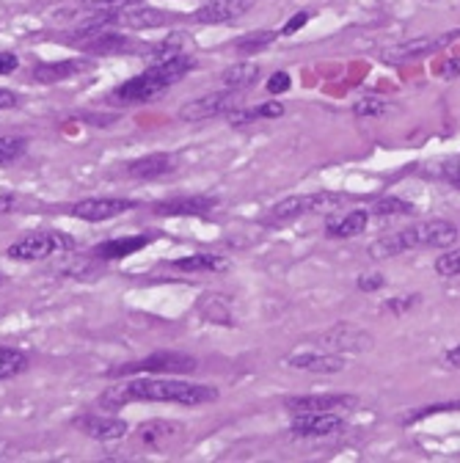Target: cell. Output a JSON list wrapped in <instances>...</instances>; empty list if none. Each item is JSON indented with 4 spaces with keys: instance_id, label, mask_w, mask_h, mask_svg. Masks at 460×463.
<instances>
[{
    "instance_id": "1",
    "label": "cell",
    "mask_w": 460,
    "mask_h": 463,
    "mask_svg": "<svg viewBox=\"0 0 460 463\" xmlns=\"http://www.w3.org/2000/svg\"><path fill=\"white\" fill-rule=\"evenodd\" d=\"M218 400V389L207 383H187L177 378H133L119 386H108L97 406L105 411H119L130 403H174L196 408Z\"/></svg>"
},
{
    "instance_id": "2",
    "label": "cell",
    "mask_w": 460,
    "mask_h": 463,
    "mask_svg": "<svg viewBox=\"0 0 460 463\" xmlns=\"http://www.w3.org/2000/svg\"><path fill=\"white\" fill-rule=\"evenodd\" d=\"M196 66V61L187 53H177L166 61L149 64L138 77H130L127 83H122L117 92L110 94L113 102L119 105H141V102H152L155 97L166 94L174 83H179L182 77Z\"/></svg>"
},
{
    "instance_id": "3",
    "label": "cell",
    "mask_w": 460,
    "mask_h": 463,
    "mask_svg": "<svg viewBox=\"0 0 460 463\" xmlns=\"http://www.w3.org/2000/svg\"><path fill=\"white\" fill-rule=\"evenodd\" d=\"M460 238V229L449 221L433 218V221H421L416 226L392 232V235H383L369 246V257L372 259H389L397 257L403 251H413V249H447Z\"/></svg>"
},
{
    "instance_id": "4",
    "label": "cell",
    "mask_w": 460,
    "mask_h": 463,
    "mask_svg": "<svg viewBox=\"0 0 460 463\" xmlns=\"http://www.w3.org/2000/svg\"><path fill=\"white\" fill-rule=\"evenodd\" d=\"M74 249V238L66 235V232L58 229H39L30 232V235L20 238L17 243L9 246V259L17 262H39V259H50L58 254H69Z\"/></svg>"
},
{
    "instance_id": "5",
    "label": "cell",
    "mask_w": 460,
    "mask_h": 463,
    "mask_svg": "<svg viewBox=\"0 0 460 463\" xmlns=\"http://www.w3.org/2000/svg\"><path fill=\"white\" fill-rule=\"evenodd\" d=\"M344 202H348V197L344 193H331V190H323V193H306V197H290L279 205L271 207V213H267V221L271 223H287V221H295L300 215H323V213H334L339 210Z\"/></svg>"
},
{
    "instance_id": "6",
    "label": "cell",
    "mask_w": 460,
    "mask_h": 463,
    "mask_svg": "<svg viewBox=\"0 0 460 463\" xmlns=\"http://www.w3.org/2000/svg\"><path fill=\"white\" fill-rule=\"evenodd\" d=\"M240 97L243 92H232V89H221V92H213V94H204V97H196V100H187L185 105H179L177 116L182 122H207V119H215V116H226L229 110H235L240 105Z\"/></svg>"
},
{
    "instance_id": "7",
    "label": "cell",
    "mask_w": 460,
    "mask_h": 463,
    "mask_svg": "<svg viewBox=\"0 0 460 463\" xmlns=\"http://www.w3.org/2000/svg\"><path fill=\"white\" fill-rule=\"evenodd\" d=\"M196 359L194 356H185V354H152L141 362H130V364H122L117 370H110L108 375L110 378H125V375H135V372H152V375H161V372H169V375H187L196 370Z\"/></svg>"
},
{
    "instance_id": "8",
    "label": "cell",
    "mask_w": 460,
    "mask_h": 463,
    "mask_svg": "<svg viewBox=\"0 0 460 463\" xmlns=\"http://www.w3.org/2000/svg\"><path fill=\"white\" fill-rule=\"evenodd\" d=\"M344 431V419L339 411H309V414H295L290 433L298 439H325Z\"/></svg>"
},
{
    "instance_id": "9",
    "label": "cell",
    "mask_w": 460,
    "mask_h": 463,
    "mask_svg": "<svg viewBox=\"0 0 460 463\" xmlns=\"http://www.w3.org/2000/svg\"><path fill=\"white\" fill-rule=\"evenodd\" d=\"M457 33L460 31H452L447 36H419V39H411V42L386 48V50L380 53V61L383 64H405V61H413V58H421V56H430V53L447 48L449 42H455Z\"/></svg>"
},
{
    "instance_id": "10",
    "label": "cell",
    "mask_w": 460,
    "mask_h": 463,
    "mask_svg": "<svg viewBox=\"0 0 460 463\" xmlns=\"http://www.w3.org/2000/svg\"><path fill=\"white\" fill-rule=\"evenodd\" d=\"M317 345L323 347V351H331V354H364L372 347V336L359 328V326H351V323H339L334 326L331 331H325Z\"/></svg>"
},
{
    "instance_id": "11",
    "label": "cell",
    "mask_w": 460,
    "mask_h": 463,
    "mask_svg": "<svg viewBox=\"0 0 460 463\" xmlns=\"http://www.w3.org/2000/svg\"><path fill=\"white\" fill-rule=\"evenodd\" d=\"M74 428L97 441H119L130 433V424L119 416H113L110 411L108 414H81L74 419Z\"/></svg>"
},
{
    "instance_id": "12",
    "label": "cell",
    "mask_w": 460,
    "mask_h": 463,
    "mask_svg": "<svg viewBox=\"0 0 460 463\" xmlns=\"http://www.w3.org/2000/svg\"><path fill=\"white\" fill-rule=\"evenodd\" d=\"M256 0H207V4L190 17L199 25H223V22H235L243 14L254 9Z\"/></svg>"
},
{
    "instance_id": "13",
    "label": "cell",
    "mask_w": 460,
    "mask_h": 463,
    "mask_svg": "<svg viewBox=\"0 0 460 463\" xmlns=\"http://www.w3.org/2000/svg\"><path fill=\"white\" fill-rule=\"evenodd\" d=\"M127 210H135V202L130 199H86L69 207V215L78 221H89V223H100V221H110L117 215H125Z\"/></svg>"
},
{
    "instance_id": "14",
    "label": "cell",
    "mask_w": 460,
    "mask_h": 463,
    "mask_svg": "<svg viewBox=\"0 0 460 463\" xmlns=\"http://www.w3.org/2000/svg\"><path fill=\"white\" fill-rule=\"evenodd\" d=\"M359 406V397L353 395H300L290 397L284 408L290 414H309V411H353Z\"/></svg>"
},
{
    "instance_id": "15",
    "label": "cell",
    "mask_w": 460,
    "mask_h": 463,
    "mask_svg": "<svg viewBox=\"0 0 460 463\" xmlns=\"http://www.w3.org/2000/svg\"><path fill=\"white\" fill-rule=\"evenodd\" d=\"M174 22V14L166 9H152V6H127L117 12V25L130 28V31H149V28H166Z\"/></svg>"
},
{
    "instance_id": "16",
    "label": "cell",
    "mask_w": 460,
    "mask_h": 463,
    "mask_svg": "<svg viewBox=\"0 0 460 463\" xmlns=\"http://www.w3.org/2000/svg\"><path fill=\"white\" fill-rule=\"evenodd\" d=\"M287 364L292 370H300V372H315V375H334V372H342L344 370V359L339 354H331V351H306V354H292L287 359Z\"/></svg>"
},
{
    "instance_id": "17",
    "label": "cell",
    "mask_w": 460,
    "mask_h": 463,
    "mask_svg": "<svg viewBox=\"0 0 460 463\" xmlns=\"http://www.w3.org/2000/svg\"><path fill=\"white\" fill-rule=\"evenodd\" d=\"M89 69H91L89 58H64V61L36 64L30 74H33L36 83H61V81H69V77L89 72Z\"/></svg>"
},
{
    "instance_id": "18",
    "label": "cell",
    "mask_w": 460,
    "mask_h": 463,
    "mask_svg": "<svg viewBox=\"0 0 460 463\" xmlns=\"http://www.w3.org/2000/svg\"><path fill=\"white\" fill-rule=\"evenodd\" d=\"M218 199L215 197H185V199H169L152 207L155 215L163 218H179V215H207L210 210H215Z\"/></svg>"
},
{
    "instance_id": "19",
    "label": "cell",
    "mask_w": 460,
    "mask_h": 463,
    "mask_svg": "<svg viewBox=\"0 0 460 463\" xmlns=\"http://www.w3.org/2000/svg\"><path fill=\"white\" fill-rule=\"evenodd\" d=\"M130 50H135V42L130 36H125V33H113L110 28L108 31H102V33H94V36H89V42H83V53L89 56H125V53H130Z\"/></svg>"
},
{
    "instance_id": "20",
    "label": "cell",
    "mask_w": 460,
    "mask_h": 463,
    "mask_svg": "<svg viewBox=\"0 0 460 463\" xmlns=\"http://www.w3.org/2000/svg\"><path fill=\"white\" fill-rule=\"evenodd\" d=\"M177 169V161L166 152H155V154H146V158H138L133 163H127L125 174L133 179H158L166 177Z\"/></svg>"
},
{
    "instance_id": "21",
    "label": "cell",
    "mask_w": 460,
    "mask_h": 463,
    "mask_svg": "<svg viewBox=\"0 0 460 463\" xmlns=\"http://www.w3.org/2000/svg\"><path fill=\"white\" fill-rule=\"evenodd\" d=\"M284 102L279 100H267L262 105H254V108H235L226 113V119L232 125H251V122H267V119H279V116H284Z\"/></svg>"
},
{
    "instance_id": "22",
    "label": "cell",
    "mask_w": 460,
    "mask_h": 463,
    "mask_svg": "<svg viewBox=\"0 0 460 463\" xmlns=\"http://www.w3.org/2000/svg\"><path fill=\"white\" fill-rule=\"evenodd\" d=\"M369 223V213L364 210H351V213H344L339 218H331L325 223V235L328 238H336V240H348V238H359L361 232L367 229Z\"/></svg>"
},
{
    "instance_id": "23",
    "label": "cell",
    "mask_w": 460,
    "mask_h": 463,
    "mask_svg": "<svg viewBox=\"0 0 460 463\" xmlns=\"http://www.w3.org/2000/svg\"><path fill=\"white\" fill-rule=\"evenodd\" d=\"M152 243V235H135V238H113V240H105L100 243L91 254L97 259H125L141 249H146Z\"/></svg>"
},
{
    "instance_id": "24",
    "label": "cell",
    "mask_w": 460,
    "mask_h": 463,
    "mask_svg": "<svg viewBox=\"0 0 460 463\" xmlns=\"http://www.w3.org/2000/svg\"><path fill=\"white\" fill-rule=\"evenodd\" d=\"M259 66L254 61H238L229 69H223L221 74V83L223 89H232V92H248L259 83Z\"/></svg>"
},
{
    "instance_id": "25",
    "label": "cell",
    "mask_w": 460,
    "mask_h": 463,
    "mask_svg": "<svg viewBox=\"0 0 460 463\" xmlns=\"http://www.w3.org/2000/svg\"><path fill=\"white\" fill-rule=\"evenodd\" d=\"M171 267L182 270V274H221L229 267V259L221 254H190L182 259H174Z\"/></svg>"
},
{
    "instance_id": "26",
    "label": "cell",
    "mask_w": 460,
    "mask_h": 463,
    "mask_svg": "<svg viewBox=\"0 0 460 463\" xmlns=\"http://www.w3.org/2000/svg\"><path fill=\"white\" fill-rule=\"evenodd\" d=\"M196 309H199V315H202L207 323H213V326H229V328L235 326V318H232V312H229V306H226L223 295L207 293V295L199 301Z\"/></svg>"
},
{
    "instance_id": "27",
    "label": "cell",
    "mask_w": 460,
    "mask_h": 463,
    "mask_svg": "<svg viewBox=\"0 0 460 463\" xmlns=\"http://www.w3.org/2000/svg\"><path fill=\"white\" fill-rule=\"evenodd\" d=\"M276 39H279V31H251V33H243L240 39H235L232 48L240 56H256L265 48H271Z\"/></svg>"
},
{
    "instance_id": "28",
    "label": "cell",
    "mask_w": 460,
    "mask_h": 463,
    "mask_svg": "<svg viewBox=\"0 0 460 463\" xmlns=\"http://www.w3.org/2000/svg\"><path fill=\"white\" fill-rule=\"evenodd\" d=\"M28 370V356L17 347H0V380L17 378L20 372Z\"/></svg>"
},
{
    "instance_id": "29",
    "label": "cell",
    "mask_w": 460,
    "mask_h": 463,
    "mask_svg": "<svg viewBox=\"0 0 460 463\" xmlns=\"http://www.w3.org/2000/svg\"><path fill=\"white\" fill-rule=\"evenodd\" d=\"M177 424H171V422H143L141 428H138V436H141V441H146V444H161V439H171V436H177Z\"/></svg>"
},
{
    "instance_id": "30",
    "label": "cell",
    "mask_w": 460,
    "mask_h": 463,
    "mask_svg": "<svg viewBox=\"0 0 460 463\" xmlns=\"http://www.w3.org/2000/svg\"><path fill=\"white\" fill-rule=\"evenodd\" d=\"M28 149V141L20 135H0V166H9L20 161Z\"/></svg>"
},
{
    "instance_id": "31",
    "label": "cell",
    "mask_w": 460,
    "mask_h": 463,
    "mask_svg": "<svg viewBox=\"0 0 460 463\" xmlns=\"http://www.w3.org/2000/svg\"><path fill=\"white\" fill-rule=\"evenodd\" d=\"M389 110H392V105L380 97H364L353 105V113L359 116V119H378V116L389 113Z\"/></svg>"
},
{
    "instance_id": "32",
    "label": "cell",
    "mask_w": 460,
    "mask_h": 463,
    "mask_svg": "<svg viewBox=\"0 0 460 463\" xmlns=\"http://www.w3.org/2000/svg\"><path fill=\"white\" fill-rule=\"evenodd\" d=\"M372 213L375 215H413L416 210H413L411 202H403V199L389 197V199H378L375 207H372Z\"/></svg>"
},
{
    "instance_id": "33",
    "label": "cell",
    "mask_w": 460,
    "mask_h": 463,
    "mask_svg": "<svg viewBox=\"0 0 460 463\" xmlns=\"http://www.w3.org/2000/svg\"><path fill=\"white\" fill-rule=\"evenodd\" d=\"M436 274L444 276V279L460 276V249H452V251H447V254H441L436 259Z\"/></svg>"
},
{
    "instance_id": "34",
    "label": "cell",
    "mask_w": 460,
    "mask_h": 463,
    "mask_svg": "<svg viewBox=\"0 0 460 463\" xmlns=\"http://www.w3.org/2000/svg\"><path fill=\"white\" fill-rule=\"evenodd\" d=\"M81 4L89 12H117V9H127V6L143 4V0H81Z\"/></svg>"
},
{
    "instance_id": "35",
    "label": "cell",
    "mask_w": 460,
    "mask_h": 463,
    "mask_svg": "<svg viewBox=\"0 0 460 463\" xmlns=\"http://www.w3.org/2000/svg\"><path fill=\"white\" fill-rule=\"evenodd\" d=\"M419 301H421V295H400V298L386 301V309H389V312H395V315H405L408 309H413Z\"/></svg>"
},
{
    "instance_id": "36",
    "label": "cell",
    "mask_w": 460,
    "mask_h": 463,
    "mask_svg": "<svg viewBox=\"0 0 460 463\" xmlns=\"http://www.w3.org/2000/svg\"><path fill=\"white\" fill-rule=\"evenodd\" d=\"M290 86H292V81H290L287 72H273L271 77H267V92L271 94H284Z\"/></svg>"
},
{
    "instance_id": "37",
    "label": "cell",
    "mask_w": 460,
    "mask_h": 463,
    "mask_svg": "<svg viewBox=\"0 0 460 463\" xmlns=\"http://www.w3.org/2000/svg\"><path fill=\"white\" fill-rule=\"evenodd\" d=\"M309 17H312V12H298V14L279 31V36H292V33H298L306 22H309Z\"/></svg>"
},
{
    "instance_id": "38",
    "label": "cell",
    "mask_w": 460,
    "mask_h": 463,
    "mask_svg": "<svg viewBox=\"0 0 460 463\" xmlns=\"http://www.w3.org/2000/svg\"><path fill=\"white\" fill-rule=\"evenodd\" d=\"M22 105V97L12 89H0V110H14Z\"/></svg>"
},
{
    "instance_id": "39",
    "label": "cell",
    "mask_w": 460,
    "mask_h": 463,
    "mask_svg": "<svg viewBox=\"0 0 460 463\" xmlns=\"http://www.w3.org/2000/svg\"><path fill=\"white\" fill-rule=\"evenodd\" d=\"M380 287H383V276L380 274H364V276H359V290L361 293H375Z\"/></svg>"
},
{
    "instance_id": "40",
    "label": "cell",
    "mask_w": 460,
    "mask_h": 463,
    "mask_svg": "<svg viewBox=\"0 0 460 463\" xmlns=\"http://www.w3.org/2000/svg\"><path fill=\"white\" fill-rule=\"evenodd\" d=\"M438 72H441L444 81H455V77L460 74V58H447V61H441Z\"/></svg>"
},
{
    "instance_id": "41",
    "label": "cell",
    "mask_w": 460,
    "mask_h": 463,
    "mask_svg": "<svg viewBox=\"0 0 460 463\" xmlns=\"http://www.w3.org/2000/svg\"><path fill=\"white\" fill-rule=\"evenodd\" d=\"M20 66V58L14 53H0V74H12Z\"/></svg>"
},
{
    "instance_id": "42",
    "label": "cell",
    "mask_w": 460,
    "mask_h": 463,
    "mask_svg": "<svg viewBox=\"0 0 460 463\" xmlns=\"http://www.w3.org/2000/svg\"><path fill=\"white\" fill-rule=\"evenodd\" d=\"M444 362H447L452 370H460V342H457L455 347H449L447 356H444Z\"/></svg>"
},
{
    "instance_id": "43",
    "label": "cell",
    "mask_w": 460,
    "mask_h": 463,
    "mask_svg": "<svg viewBox=\"0 0 460 463\" xmlns=\"http://www.w3.org/2000/svg\"><path fill=\"white\" fill-rule=\"evenodd\" d=\"M17 205V197H12V193H6V197H0V213H12Z\"/></svg>"
},
{
    "instance_id": "44",
    "label": "cell",
    "mask_w": 460,
    "mask_h": 463,
    "mask_svg": "<svg viewBox=\"0 0 460 463\" xmlns=\"http://www.w3.org/2000/svg\"><path fill=\"white\" fill-rule=\"evenodd\" d=\"M0 284H4V276H0Z\"/></svg>"
}]
</instances>
